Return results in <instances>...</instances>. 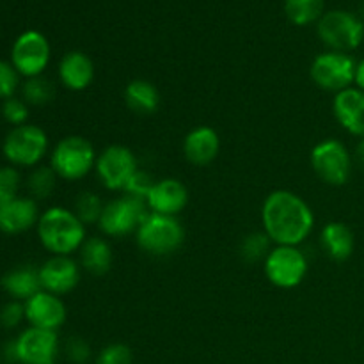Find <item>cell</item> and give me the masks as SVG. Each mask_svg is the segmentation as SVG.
<instances>
[{"label":"cell","mask_w":364,"mask_h":364,"mask_svg":"<svg viewBox=\"0 0 364 364\" xmlns=\"http://www.w3.org/2000/svg\"><path fill=\"white\" fill-rule=\"evenodd\" d=\"M262 226L276 245L304 244L315 228L311 206L291 191H274L262 206Z\"/></svg>","instance_id":"6da1fadb"},{"label":"cell","mask_w":364,"mask_h":364,"mask_svg":"<svg viewBox=\"0 0 364 364\" xmlns=\"http://www.w3.org/2000/svg\"><path fill=\"white\" fill-rule=\"evenodd\" d=\"M43 247L52 256H70L78 252L85 242V226L73 210L52 206L45 210L36 226Z\"/></svg>","instance_id":"7a4b0ae2"},{"label":"cell","mask_w":364,"mask_h":364,"mask_svg":"<svg viewBox=\"0 0 364 364\" xmlns=\"http://www.w3.org/2000/svg\"><path fill=\"white\" fill-rule=\"evenodd\" d=\"M96 159L98 155L91 141L82 135H68L50 153V167L60 180L78 181L95 171Z\"/></svg>","instance_id":"3957f363"},{"label":"cell","mask_w":364,"mask_h":364,"mask_svg":"<svg viewBox=\"0 0 364 364\" xmlns=\"http://www.w3.org/2000/svg\"><path fill=\"white\" fill-rule=\"evenodd\" d=\"M137 245L151 256H167L176 252L183 245L185 230L176 217L148 213L139 226Z\"/></svg>","instance_id":"277c9868"},{"label":"cell","mask_w":364,"mask_h":364,"mask_svg":"<svg viewBox=\"0 0 364 364\" xmlns=\"http://www.w3.org/2000/svg\"><path fill=\"white\" fill-rule=\"evenodd\" d=\"M48 135L38 124L14 127L6 135L2 153L13 167H38L48 153Z\"/></svg>","instance_id":"5b68a950"},{"label":"cell","mask_w":364,"mask_h":364,"mask_svg":"<svg viewBox=\"0 0 364 364\" xmlns=\"http://www.w3.org/2000/svg\"><path fill=\"white\" fill-rule=\"evenodd\" d=\"M320 41L334 52L348 53L358 48L364 39V21L348 11H329L316 25Z\"/></svg>","instance_id":"8992f818"},{"label":"cell","mask_w":364,"mask_h":364,"mask_svg":"<svg viewBox=\"0 0 364 364\" xmlns=\"http://www.w3.org/2000/svg\"><path fill=\"white\" fill-rule=\"evenodd\" d=\"M148 213L149 208L144 199L124 194L105 203L98 226L102 233L110 238L127 237L137 233L139 226L148 217Z\"/></svg>","instance_id":"52a82bcc"},{"label":"cell","mask_w":364,"mask_h":364,"mask_svg":"<svg viewBox=\"0 0 364 364\" xmlns=\"http://www.w3.org/2000/svg\"><path fill=\"white\" fill-rule=\"evenodd\" d=\"M270 284L281 290L297 288L308 274V258L295 245H274L263 262Z\"/></svg>","instance_id":"ba28073f"},{"label":"cell","mask_w":364,"mask_h":364,"mask_svg":"<svg viewBox=\"0 0 364 364\" xmlns=\"http://www.w3.org/2000/svg\"><path fill=\"white\" fill-rule=\"evenodd\" d=\"M311 167L316 176L327 185L341 187L348 181L352 173V155L347 146L338 139L320 141L311 149Z\"/></svg>","instance_id":"9c48e42d"},{"label":"cell","mask_w":364,"mask_h":364,"mask_svg":"<svg viewBox=\"0 0 364 364\" xmlns=\"http://www.w3.org/2000/svg\"><path fill=\"white\" fill-rule=\"evenodd\" d=\"M355 66L358 63L348 53L327 50L315 57V60L311 63V70H309V77L320 89L336 95V92L352 87L355 78Z\"/></svg>","instance_id":"30bf717a"},{"label":"cell","mask_w":364,"mask_h":364,"mask_svg":"<svg viewBox=\"0 0 364 364\" xmlns=\"http://www.w3.org/2000/svg\"><path fill=\"white\" fill-rule=\"evenodd\" d=\"M139 169L135 153L121 144L107 146L96 159V176L107 191H124L130 178Z\"/></svg>","instance_id":"8fae6325"},{"label":"cell","mask_w":364,"mask_h":364,"mask_svg":"<svg viewBox=\"0 0 364 364\" xmlns=\"http://www.w3.org/2000/svg\"><path fill=\"white\" fill-rule=\"evenodd\" d=\"M48 63L50 43L41 32L27 31L18 36L11 48V64L20 77H41Z\"/></svg>","instance_id":"7c38bea8"},{"label":"cell","mask_w":364,"mask_h":364,"mask_svg":"<svg viewBox=\"0 0 364 364\" xmlns=\"http://www.w3.org/2000/svg\"><path fill=\"white\" fill-rule=\"evenodd\" d=\"M11 355L20 364H55L59 352V338L55 331L31 327L9 345Z\"/></svg>","instance_id":"4fadbf2b"},{"label":"cell","mask_w":364,"mask_h":364,"mask_svg":"<svg viewBox=\"0 0 364 364\" xmlns=\"http://www.w3.org/2000/svg\"><path fill=\"white\" fill-rule=\"evenodd\" d=\"M82 267L71 256H52L39 267L41 290L48 294L66 295L73 291L80 283Z\"/></svg>","instance_id":"5bb4252c"},{"label":"cell","mask_w":364,"mask_h":364,"mask_svg":"<svg viewBox=\"0 0 364 364\" xmlns=\"http://www.w3.org/2000/svg\"><path fill=\"white\" fill-rule=\"evenodd\" d=\"M25 304V322L31 327L45 331H55L66 322V306L57 295L41 290L31 297Z\"/></svg>","instance_id":"9a60e30c"},{"label":"cell","mask_w":364,"mask_h":364,"mask_svg":"<svg viewBox=\"0 0 364 364\" xmlns=\"http://www.w3.org/2000/svg\"><path fill=\"white\" fill-rule=\"evenodd\" d=\"M188 203V191L183 181L176 178H162L155 183L149 196L146 198L149 212L159 215L176 217L183 212Z\"/></svg>","instance_id":"2e32d148"},{"label":"cell","mask_w":364,"mask_h":364,"mask_svg":"<svg viewBox=\"0 0 364 364\" xmlns=\"http://www.w3.org/2000/svg\"><path fill=\"white\" fill-rule=\"evenodd\" d=\"M333 112L338 123L348 134L364 139V91L348 87L336 92L333 100Z\"/></svg>","instance_id":"e0dca14e"},{"label":"cell","mask_w":364,"mask_h":364,"mask_svg":"<svg viewBox=\"0 0 364 364\" xmlns=\"http://www.w3.org/2000/svg\"><path fill=\"white\" fill-rule=\"evenodd\" d=\"M39 206L36 199L14 198L0 208V231L6 235H20L32 230L39 223Z\"/></svg>","instance_id":"ac0fdd59"},{"label":"cell","mask_w":364,"mask_h":364,"mask_svg":"<svg viewBox=\"0 0 364 364\" xmlns=\"http://www.w3.org/2000/svg\"><path fill=\"white\" fill-rule=\"evenodd\" d=\"M220 151L219 134L212 127H196L185 135L183 155L192 166H208Z\"/></svg>","instance_id":"d6986e66"},{"label":"cell","mask_w":364,"mask_h":364,"mask_svg":"<svg viewBox=\"0 0 364 364\" xmlns=\"http://www.w3.org/2000/svg\"><path fill=\"white\" fill-rule=\"evenodd\" d=\"M59 80L70 91H84L95 80V64L91 57L84 52L64 53L59 63Z\"/></svg>","instance_id":"ffe728a7"},{"label":"cell","mask_w":364,"mask_h":364,"mask_svg":"<svg viewBox=\"0 0 364 364\" xmlns=\"http://www.w3.org/2000/svg\"><path fill=\"white\" fill-rule=\"evenodd\" d=\"M0 287L13 301H28L38 291H41L39 267L20 265L7 270L2 276V279H0Z\"/></svg>","instance_id":"44dd1931"},{"label":"cell","mask_w":364,"mask_h":364,"mask_svg":"<svg viewBox=\"0 0 364 364\" xmlns=\"http://www.w3.org/2000/svg\"><path fill=\"white\" fill-rule=\"evenodd\" d=\"M114 262L112 245L102 237L85 238L82 247L78 249V263L82 269L91 276H105L109 274Z\"/></svg>","instance_id":"7402d4cb"},{"label":"cell","mask_w":364,"mask_h":364,"mask_svg":"<svg viewBox=\"0 0 364 364\" xmlns=\"http://www.w3.org/2000/svg\"><path fill=\"white\" fill-rule=\"evenodd\" d=\"M320 244L334 262H347L355 247V238L350 228L340 220L327 223L320 233Z\"/></svg>","instance_id":"603a6c76"},{"label":"cell","mask_w":364,"mask_h":364,"mask_svg":"<svg viewBox=\"0 0 364 364\" xmlns=\"http://www.w3.org/2000/svg\"><path fill=\"white\" fill-rule=\"evenodd\" d=\"M124 102L134 112L148 114L156 112L160 105V92L149 80L144 78H135L124 89Z\"/></svg>","instance_id":"cb8c5ba5"},{"label":"cell","mask_w":364,"mask_h":364,"mask_svg":"<svg viewBox=\"0 0 364 364\" xmlns=\"http://www.w3.org/2000/svg\"><path fill=\"white\" fill-rule=\"evenodd\" d=\"M326 0H284V13L297 27L318 21L323 16Z\"/></svg>","instance_id":"d4e9b609"},{"label":"cell","mask_w":364,"mask_h":364,"mask_svg":"<svg viewBox=\"0 0 364 364\" xmlns=\"http://www.w3.org/2000/svg\"><path fill=\"white\" fill-rule=\"evenodd\" d=\"M53 98H55V85L43 75L41 77L25 78V82L21 84V100L27 105H46Z\"/></svg>","instance_id":"484cf974"},{"label":"cell","mask_w":364,"mask_h":364,"mask_svg":"<svg viewBox=\"0 0 364 364\" xmlns=\"http://www.w3.org/2000/svg\"><path fill=\"white\" fill-rule=\"evenodd\" d=\"M59 176L50 166H38L27 178V188L32 199H46L53 194Z\"/></svg>","instance_id":"4316f807"},{"label":"cell","mask_w":364,"mask_h":364,"mask_svg":"<svg viewBox=\"0 0 364 364\" xmlns=\"http://www.w3.org/2000/svg\"><path fill=\"white\" fill-rule=\"evenodd\" d=\"M272 251V240L265 231H255L244 237L240 244V255L245 262L256 263V262H265L269 252Z\"/></svg>","instance_id":"83f0119b"},{"label":"cell","mask_w":364,"mask_h":364,"mask_svg":"<svg viewBox=\"0 0 364 364\" xmlns=\"http://www.w3.org/2000/svg\"><path fill=\"white\" fill-rule=\"evenodd\" d=\"M103 203L100 199L98 194L91 191H85L80 192L75 199V206H73V212L78 219L84 223V226H91V224H98L100 223V217L103 213Z\"/></svg>","instance_id":"f1b7e54d"},{"label":"cell","mask_w":364,"mask_h":364,"mask_svg":"<svg viewBox=\"0 0 364 364\" xmlns=\"http://www.w3.org/2000/svg\"><path fill=\"white\" fill-rule=\"evenodd\" d=\"M20 185L21 176L16 167H0V208L9 201H13L14 198H18Z\"/></svg>","instance_id":"f546056e"},{"label":"cell","mask_w":364,"mask_h":364,"mask_svg":"<svg viewBox=\"0 0 364 364\" xmlns=\"http://www.w3.org/2000/svg\"><path fill=\"white\" fill-rule=\"evenodd\" d=\"M2 117L9 124L14 127H21V124H27L28 119V105L21 98L16 96H11V98L4 100L2 102Z\"/></svg>","instance_id":"4dcf8cb0"},{"label":"cell","mask_w":364,"mask_h":364,"mask_svg":"<svg viewBox=\"0 0 364 364\" xmlns=\"http://www.w3.org/2000/svg\"><path fill=\"white\" fill-rule=\"evenodd\" d=\"M134 354L124 343L107 345L96 358V364H132Z\"/></svg>","instance_id":"1f68e13d"},{"label":"cell","mask_w":364,"mask_h":364,"mask_svg":"<svg viewBox=\"0 0 364 364\" xmlns=\"http://www.w3.org/2000/svg\"><path fill=\"white\" fill-rule=\"evenodd\" d=\"M156 181L153 180L151 174L146 173V171L142 169H137L135 171L134 176L130 178V181L127 183V187H124V194L128 196H134V198H139V199H144L149 196V192H151V188L155 187Z\"/></svg>","instance_id":"d6a6232c"},{"label":"cell","mask_w":364,"mask_h":364,"mask_svg":"<svg viewBox=\"0 0 364 364\" xmlns=\"http://www.w3.org/2000/svg\"><path fill=\"white\" fill-rule=\"evenodd\" d=\"M20 87V75L14 70L11 63L0 59V100H7L14 96L16 89Z\"/></svg>","instance_id":"836d02e7"},{"label":"cell","mask_w":364,"mask_h":364,"mask_svg":"<svg viewBox=\"0 0 364 364\" xmlns=\"http://www.w3.org/2000/svg\"><path fill=\"white\" fill-rule=\"evenodd\" d=\"M25 320V304L20 301H13L0 308V326L6 327V329H14V327L20 326Z\"/></svg>","instance_id":"e575fe53"},{"label":"cell","mask_w":364,"mask_h":364,"mask_svg":"<svg viewBox=\"0 0 364 364\" xmlns=\"http://www.w3.org/2000/svg\"><path fill=\"white\" fill-rule=\"evenodd\" d=\"M89 355H91V348L80 338H71L70 343H68V358L73 359L75 363H84L87 361Z\"/></svg>","instance_id":"d590c367"},{"label":"cell","mask_w":364,"mask_h":364,"mask_svg":"<svg viewBox=\"0 0 364 364\" xmlns=\"http://www.w3.org/2000/svg\"><path fill=\"white\" fill-rule=\"evenodd\" d=\"M354 84H355V87L361 89V91H364V59L359 60L358 66H355Z\"/></svg>","instance_id":"8d00e7d4"},{"label":"cell","mask_w":364,"mask_h":364,"mask_svg":"<svg viewBox=\"0 0 364 364\" xmlns=\"http://www.w3.org/2000/svg\"><path fill=\"white\" fill-rule=\"evenodd\" d=\"M355 159H358V162L364 166V139L359 141V144L355 146Z\"/></svg>","instance_id":"74e56055"}]
</instances>
